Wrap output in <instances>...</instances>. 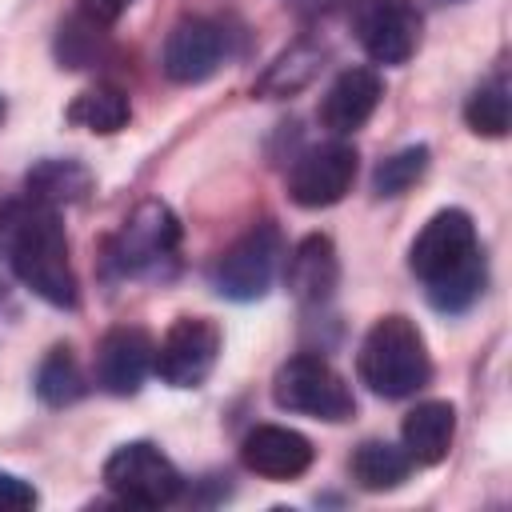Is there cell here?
Returning a JSON list of instances; mask_svg holds the SVG:
<instances>
[{
  "label": "cell",
  "instance_id": "cell-1",
  "mask_svg": "<svg viewBox=\"0 0 512 512\" xmlns=\"http://www.w3.org/2000/svg\"><path fill=\"white\" fill-rule=\"evenodd\" d=\"M0 256L12 276L52 308H76L80 284L68 260V236L52 204L32 196L0 212Z\"/></svg>",
  "mask_w": 512,
  "mask_h": 512
},
{
  "label": "cell",
  "instance_id": "cell-2",
  "mask_svg": "<svg viewBox=\"0 0 512 512\" xmlns=\"http://www.w3.org/2000/svg\"><path fill=\"white\" fill-rule=\"evenodd\" d=\"M408 268L424 284L436 312H468L488 284V264L472 216L464 208H440L412 240Z\"/></svg>",
  "mask_w": 512,
  "mask_h": 512
},
{
  "label": "cell",
  "instance_id": "cell-3",
  "mask_svg": "<svg viewBox=\"0 0 512 512\" xmlns=\"http://www.w3.org/2000/svg\"><path fill=\"white\" fill-rule=\"evenodd\" d=\"M356 372L360 380L384 396V400H404V396H416L428 380H432V360H428V344H424V332L416 328V320L392 312V316H380L364 344H360V356H356Z\"/></svg>",
  "mask_w": 512,
  "mask_h": 512
},
{
  "label": "cell",
  "instance_id": "cell-4",
  "mask_svg": "<svg viewBox=\"0 0 512 512\" xmlns=\"http://www.w3.org/2000/svg\"><path fill=\"white\" fill-rule=\"evenodd\" d=\"M272 400L284 412H300V416L328 420V424H340L356 412V400L344 376L324 356H312V352H300L280 364L272 380Z\"/></svg>",
  "mask_w": 512,
  "mask_h": 512
},
{
  "label": "cell",
  "instance_id": "cell-5",
  "mask_svg": "<svg viewBox=\"0 0 512 512\" xmlns=\"http://www.w3.org/2000/svg\"><path fill=\"white\" fill-rule=\"evenodd\" d=\"M280 256H284L280 228L268 224V220L264 224H252L240 240H232L224 248V256L212 268V284L228 300H240V304L260 300V296H268V288L276 280Z\"/></svg>",
  "mask_w": 512,
  "mask_h": 512
},
{
  "label": "cell",
  "instance_id": "cell-6",
  "mask_svg": "<svg viewBox=\"0 0 512 512\" xmlns=\"http://www.w3.org/2000/svg\"><path fill=\"white\" fill-rule=\"evenodd\" d=\"M176 244H180V224L172 208L160 200H144L108 240V264L120 276H148L176 256Z\"/></svg>",
  "mask_w": 512,
  "mask_h": 512
},
{
  "label": "cell",
  "instance_id": "cell-7",
  "mask_svg": "<svg viewBox=\"0 0 512 512\" xmlns=\"http://www.w3.org/2000/svg\"><path fill=\"white\" fill-rule=\"evenodd\" d=\"M104 484L112 496L136 504V508H160L180 496V472L176 464L148 440L120 444L104 460Z\"/></svg>",
  "mask_w": 512,
  "mask_h": 512
},
{
  "label": "cell",
  "instance_id": "cell-8",
  "mask_svg": "<svg viewBox=\"0 0 512 512\" xmlns=\"http://www.w3.org/2000/svg\"><path fill=\"white\" fill-rule=\"evenodd\" d=\"M220 328L208 316H180L156 344L152 368L172 388H200L220 356Z\"/></svg>",
  "mask_w": 512,
  "mask_h": 512
},
{
  "label": "cell",
  "instance_id": "cell-9",
  "mask_svg": "<svg viewBox=\"0 0 512 512\" xmlns=\"http://www.w3.org/2000/svg\"><path fill=\"white\" fill-rule=\"evenodd\" d=\"M352 28L376 64H404L420 48V12L412 0H352Z\"/></svg>",
  "mask_w": 512,
  "mask_h": 512
},
{
  "label": "cell",
  "instance_id": "cell-10",
  "mask_svg": "<svg viewBox=\"0 0 512 512\" xmlns=\"http://www.w3.org/2000/svg\"><path fill=\"white\" fill-rule=\"evenodd\" d=\"M352 180H356V148L344 140H328L292 160L288 196L300 208H332L352 192Z\"/></svg>",
  "mask_w": 512,
  "mask_h": 512
},
{
  "label": "cell",
  "instance_id": "cell-11",
  "mask_svg": "<svg viewBox=\"0 0 512 512\" xmlns=\"http://www.w3.org/2000/svg\"><path fill=\"white\" fill-rule=\"evenodd\" d=\"M228 28L208 16H184L164 40V76L176 84H200L228 60Z\"/></svg>",
  "mask_w": 512,
  "mask_h": 512
},
{
  "label": "cell",
  "instance_id": "cell-12",
  "mask_svg": "<svg viewBox=\"0 0 512 512\" xmlns=\"http://www.w3.org/2000/svg\"><path fill=\"white\" fill-rule=\"evenodd\" d=\"M152 356H156V344L144 328H136V324L108 328L100 336V348H96L100 388L112 392V396H136L144 376L152 372Z\"/></svg>",
  "mask_w": 512,
  "mask_h": 512
},
{
  "label": "cell",
  "instance_id": "cell-13",
  "mask_svg": "<svg viewBox=\"0 0 512 512\" xmlns=\"http://www.w3.org/2000/svg\"><path fill=\"white\" fill-rule=\"evenodd\" d=\"M312 456V440L284 424H256L240 444L244 468L264 480H296L312 468Z\"/></svg>",
  "mask_w": 512,
  "mask_h": 512
},
{
  "label": "cell",
  "instance_id": "cell-14",
  "mask_svg": "<svg viewBox=\"0 0 512 512\" xmlns=\"http://www.w3.org/2000/svg\"><path fill=\"white\" fill-rule=\"evenodd\" d=\"M380 96H384V80L376 68H344L320 100V120L332 136H352L356 128L368 124Z\"/></svg>",
  "mask_w": 512,
  "mask_h": 512
},
{
  "label": "cell",
  "instance_id": "cell-15",
  "mask_svg": "<svg viewBox=\"0 0 512 512\" xmlns=\"http://www.w3.org/2000/svg\"><path fill=\"white\" fill-rule=\"evenodd\" d=\"M284 280H288V288H292V296H296L300 304H324V300H332L336 280H340L336 244H332L324 232L304 236V240L292 248V256H288Z\"/></svg>",
  "mask_w": 512,
  "mask_h": 512
},
{
  "label": "cell",
  "instance_id": "cell-16",
  "mask_svg": "<svg viewBox=\"0 0 512 512\" xmlns=\"http://www.w3.org/2000/svg\"><path fill=\"white\" fill-rule=\"evenodd\" d=\"M456 436V408L448 400H424L404 416L400 448L412 464H440Z\"/></svg>",
  "mask_w": 512,
  "mask_h": 512
},
{
  "label": "cell",
  "instance_id": "cell-17",
  "mask_svg": "<svg viewBox=\"0 0 512 512\" xmlns=\"http://www.w3.org/2000/svg\"><path fill=\"white\" fill-rule=\"evenodd\" d=\"M24 188L32 200L60 208V204H76L92 192V172L80 160H40L28 168Z\"/></svg>",
  "mask_w": 512,
  "mask_h": 512
},
{
  "label": "cell",
  "instance_id": "cell-18",
  "mask_svg": "<svg viewBox=\"0 0 512 512\" xmlns=\"http://www.w3.org/2000/svg\"><path fill=\"white\" fill-rule=\"evenodd\" d=\"M320 60H324V48H316V44H308V40L284 48V52L264 68V76L256 80V96L280 100V96H292V92L308 88V84L316 80V72H320Z\"/></svg>",
  "mask_w": 512,
  "mask_h": 512
},
{
  "label": "cell",
  "instance_id": "cell-19",
  "mask_svg": "<svg viewBox=\"0 0 512 512\" xmlns=\"http://www.w3.org/2000/svg\"><path fill=\"white\" fill-rule=\"evenodd\" d=\"M408 452L388 444V440H364L356 452H352V476L364 492H392L408 480Z\"/></svg>",
  "mask_w": 512,
  "mask_h": 512
},
{
  "label": "cell",
  "instance_id": "cell-20",
  "mask_svg": "<svg viewBox=\"0 0 512 512\" xmlns=\"http://www.w3.org/2000/svg\"><path fill=\"white\" fill-rule=\"evenodd\" d=\"M64 116H68V124H76V128H88V132L108 136V132H120V128L128 124L132 104H128V96H124L116 84H96V88L80 92V96L68 104Z\"/></svg>",
  "mask_w": 512,
  "mask_h": 512
},
{
  "label": "cell",
  "instance_id": "cell-21",
  "mask_svg": "<svg viewBox=\"0 0 512 512\" xmlns=\"http://www.w3.org/2000/svg\"><path fill=\"white\" fill-rule=\"evenodd\" d=\"M464 120L476 136H492L500 140L508 132V120H512V96H508V80L504 72H496L488 84H480L468 104H464Z\"/></svg>",
  "mask_w": 512,
  "mask_h": 512
},
{
  "label": "cell",
  "instance_id": "cell-22",
  "mask_svg": "<svg viewBox=\"0 0 512 512\" xmlns=\"http://www.w3.org/2000/svg\"><path fill=\"white\" fill-rule=\"evenodd\" d=\"M36 396L48 408H64V404H76L84 396V372L68 348H52L44 356V364L36 372Z\"/></svg>",
  "mask_w": 512,
  "mask_h": 512
},
{
  "label": "cell",
  "instance_id": "cell-23",
  "mask_svg": "<svg viewBox=\"0 0 512 512\" xmlns=\"http://www.w3.org/2000/svg\"><path fill=\"white\" fill-rule=\"evenodd\" d=\"M424 172H428V144H408V148H400L396 156L380 160V168H376V176H372V188H376V196H400V192H408Z\"/></svg>",
  "mask_w": 512,
  "mask_h": 512
},
{
  "label": "cell",
  "instance_id": "cell-24",
  "mask_svg": "<svg viewBox=\"0 0 512 512\" xmlns=\"http://www.w3.org/2000/svg\"><path fill=\"white\" fill-rule=\"evenodd\" d=\"M36 488L12 472H0V512H24V508H36Z\"/></svg>",
  "mask_w": 512,
  "mask_h": 512
},
{
  "label": "cell",
  "instance_id": "cell-25",
  "mask_svg": "<svg viewBox=\"0 0 512 512\" xmlns=\"http://www.w3.org/2000/svg\"><path fill=\"white\" fill-rule=\"evenodd\" d=\"M84 4V16H92L96 24H112V20H120L136 0H80Z\"/></svg>",
  "mask_w": 512,
  "mask_h": 512
},
{
  "label": "cell",
  "instance_id": "cell-26",
  "mask_svg": "<svg viewBox=\"0 0 512 512\" xmlns=\"http://www.w3.org/2000/svg\"><path fill=\"white\" fill-rule=\"evenodd\" d=\"M296 12H308V16H316V12H328L332 4H340V0H288Z\"/></svg>",
  "mask_w": 512,
  "mask_h": 512
},
{
  "label": "cell",
  "instance_id": "cell-27",
  "mask_svg": "<svg viewBox=\"0 0 512 512\" xmlns=\"http://www.w3.org/2000/svg\"><path fill=\"white\" fill-rule=\"evenodd\" d=\"M0 116H4V104H0Z\"/></svg>",
  "mask_w": 512,
  "mask_h": 512
}]
</instances>
